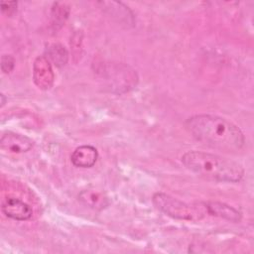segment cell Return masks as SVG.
<instances>
[{
  "instance_id": "5b68a950",
  "label": "cell",
  "mask_w": 254,
  "mask_h": 254,
  "mask_svg": "<svg viewBox=\"0 0 254 254\" xmlns=\"http://www.w3.org/2000/svg\"><path fill=\"white\" fill-rule=\"evenodd\" d=\"M2 212L9 218L15 220H27L32 216L31 206L14 196H7L2 201Z\"/></svg>"
},
{
  "instance_id": "30bf717a",
  "label": "cell",
  "mask_w": 254,
  "mask_h": 254,
  "mask_svg": "<svg viewBox=\"0 0 254 254\" xmlns=\"http://www.w3.org/2000/svg\"><path fill=\"white\" fill-rule=\"evenodd\" d=\"M69 14V8L65 3L57 2L51 11V25L54 30H59L66 21Z\"/></svg>"
},
{
  "instance_id": "8992f818",
  "label": "cell",
  "mask_w": 254,
  "mask_h": 254,
  "mask_svg": "<svg viewBox=\"0 0 254 254\" xmlns=\"http://www.w3.org/2000/svg\"><path fill=\"white\" fill-rule=\"evenodd\" d=\"M34 146V141L22 134L7 132L0 139V147L2 150L10 153H25L31 150Z\"/></svg>"
},
{
  "instance_id": "277c9868",
  "label": "cell",
  "mask_w": 254,
  "mask_h": 254,
  "mask_svg": "<svg viewBox=\"0 0 254 254\" xmlns=\"http://www.w3.org/2000/svg\"><path fill=\"white\" fill-rule=\"evenodd\" d=\"M33 79L40 89L47 90L53 86L55 74L46 56H40L35 60L33 64Z\"/></svg>"
},
{
  "instance_id": "3957f363",
  "label": "cell",
  "mask_w": 254,
  "mask_h": 254,
  "mask_svg": "<svg viewBox=\"0 0 254 254\" xmlns=\"http://www.w3.org/2000/svg\"><path fill=\"white\" fill-rule=\"evenodd\" d=\"M153 202L158 209L176 219L198 221L207 213L203 203L189 204L163 192L155 193Z\"/></svg>"
},
{
  "instance_id": "7a4b0ae2",
  "label": "cell",
  "mask_w": 254,
  "mask_h": 254,
  "mask_svg": "<svg viewBox=\"0 0 254 254\" xmlns=\"http://www.w3.org/2000/svg\"><path fill=\"white\" fill-rule=\"evenodd\" d=\"M182 163L197 176L216 182L237 183L244 175L243 168L236 162L206 152L189 151L182 157Z\"/></svg>"
},
{
  "instance_id": "6da1fadb",
  "label": "cell",
  "mask_w": 254,
  "mask_h": 254,
  "mask_svg": "<svg viewBox=\"0 0 254 254\" xmlns=\"http://www.w3.org/2000/svg\"><path fill=\"white\" fill-rule=\"evenodd\" d=\"M189 132L199 142L222 151H239L245 143L242 131L228 120L209 114H198L186 121Z\"/></svg>"
},
{
  "instance_id": "5bb4252c",
  "label": "cell",
  "mask_w": 254,
  "mask_h": 254,
  "mask_svg": "<svg viewBox=\"0 0 254 254\" xmlns=\"http://www.w3.org/2000/svg\"><path fill=\"white\" fill-rule=\"evenodd\" d=\"M5 104V95L1 94V106H3Z\"/></svg>"
},
{
  "instance_id": "52a82bcc",
  "label": "cell",
  "mask_w": 254,
  "mask_h": 254,
  "mask_svg": "<svg viewBox=\"0 0 254 254\" xmlns=\"http://www.w3.org/2000/svg\"><path fill=\"white\" fill-rule=\"evenodd\" d=\"M98 158V152L95 147L90 145H82L77 147L71 154V163L75 167L90 168Z\"/></svg>"
},
{
  "instance_id": "ba28073f",
  "label": "cell",
  "mask_w": 254,
  "mask_h": 254,
  "mask_svg": "<svg viewBox=\"0 0 254 254\" xmlns=\"http://www.w3.org/2000/svg\"><path fill=\"white\" fill-rule=\"evenodd\" d=\"M206 212L210 215L218 216L232 222H238L241 219V213L232 206L218 201L203 202Z\"/></svg>"
},
{
  "instance_id": "4fadbf2b",
  "label": "cell",
  "mask_w": 254,
  "mask_h": 254,
  "mask_svg": "<svg viewBox=\"0 0 254 254\" xmlns=\"http://www.w3.org/2000/svg\"><path fill=\"white\" fill-rule=\"evenodd\" d=\"M17 7V2H6L3 1L1 2V10L3 13H7L8 15H11L13 12H15Z\"/></svg>"
},
{
  "instance_id": "7c38bea8",
  "label": "cell",
  "mask_w": 254,
  "mask_h": 254,
  "mask_svg": "<svg viewBox=\"0 0 254 254\" xmlns=\"http://www.w3.org/2000/svg\"><path fill=\"white\" fill-rule=\"evenodd\" d=\"M15 66V60L10 55H3L1 58V69L4 73H9Z\"/></svg>"
},
{
  "instance_id": "9c48e42d",
  "label": "cell",
  "mask_w": 254,
  "mask_h": 254,
  "mask_svg": "<svg viewBox=\"0 0 254 254\" xmlns=\"http://www.w3.org/2000/svg\"><path fill=\"white\" fill-rule=\"evenodd\" d=\"M78 199L85 206L97 210L105 208L109 203L108 198L103 193L94 190H82L78 194Z\"/></svg>"
},
{
  "instance_id": "8fae6325",
  "label": "cell",
  "mask_w": 254,
  "mask_h": 254,
  "mask_svg": "<svg viewBox=\"0 0 254 254\" xmlns=\"http://www.w3.org/2000/svg\"><path fill=\"white\" fill-rule=\"evenodd\" d=\"M48 57L57 66H63L67 63L68 54L61 44H52L47 49Z\"/></svg>"
}]
</instances>
